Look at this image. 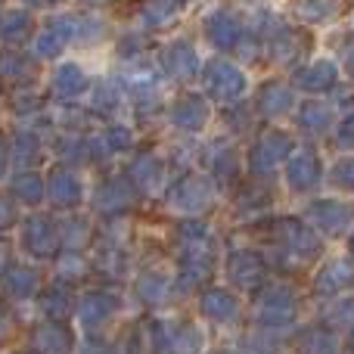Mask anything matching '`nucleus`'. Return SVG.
I'll use <instances>...</instances> for the list:
<instances>
[{
  "instance_id": "nucleus-7",
  "label": "nucleus",
  "mask_w": 354,
  "mask_h": 354,
  "mask_svg": "<svg viewBox=\"0 0 354 354\" xmlns=\"http://www.w3.org/2000/svg\"><path fill=\"white\" fill-rule=\"evenodd\" d=\"M289 103H292V93L286 87H268L264 91V109L268 112H283Z\"/></svg>"
},
{
  "instance_id": "nucleus-4",
  "label": "nucleus",
  "mask_w": 354,
  "mask_h": 354,
  "mask_svg": "<svg viewBox=\"0 0 354 354\" xmlns=\"http://www.w3.org/2000/svg\"><path fill=\"white\" fill-rule=\"evenodd\" d=\"M289 180L295 183L299 189L311 187L317 180V162L311 156H301V159H292V168H289Z\"/></svg>"
},
{
  "instance_id": "nucleus-9",
  "label": "nucleus",
  "mask_w": 354,
  "mask_h": 354,
  "mask_svg": "<svg viewBox=\"0 0 354 354\" xmlns=\"http://www.w3.org/2000/svg\"><path fill=\"white\" fill-rule=\"evenodd\" d=\"M62 187H59V199L62 202H66V199H78V183H75V177H66V174H62Z\"/></svg>"
},
{
  "instance_id": "nucleus-10",
  "label": "nucleus",
  "mask_w": 354,
  "mask_h": 354,
  "mask_svg": "<svg viewBox=\"0 0 354 354\" xmlns=\"http://www.w3.org/2000/svg\"><path fill=\"white\" fill-rule=\"evenodd\" d=\"M336 177L345 183V187H354V162H345V165H339Z\"/></svg>"
},
{
  "instance_id": "nucleus-8",
  "label": "nucleus",
  "mask_w": 354,
  "mask_h": 354,
  "mask_svg": "<svg viewBox=\"0 0 354 354\" xmlns=\"http://www.w3.org/2000/svg\"><path fill=\"white\" fill-rule=\"evenodd\" d=\"M339 224H345V212L336 205H324L320 208V227L324 230H336Z\"/></svg>"
},
{
  "instance_id": "nucleus-6",
  "label": "nucleus",
  "mask_w": 354,
  "mask_h": 354,
  "mask_svg": "<svg viewBox=\"0 0 354 354\" xmlns=\"http://www.w3.org/2000/svg\"><path fill=\"white\" fill-rule=\"evenodd\" d=\"M168 68L177 75H187V72H193L196 68V56L189 53L187 47H174L171 53H168Z\"/></svg>"
},
{
  "instance_id": "nucleus-5",
  "label": "nucleus",
  "mask_w": 354,
  "mask_h": 354,
  "mask_svg": "<svg viewBox=\"0 0 354 354\" xmlns=\"http://www.w3.org/2000/svg\"><path fill=\"white\" fill-rule=\"evenodd\" d=\"M301 84L305 87H330V84H336V68L330 66V62H317V66H311V68H305L301 72Z\"/></svg>"
},
{
  "instance_id": "nucleus-3",
  "label": "nucleus",
  "mask_w": 354,
  "mask_h": 354,
  "mask_svg": "<svg viewBox=\"0 0 354 354\" xmlns=\"http://www.w3.org/2000/svg\"><path fill=\"white\" fill-rule=\"evenodd\" d=\"M208 28H212V37L221 44V47H230V44L236 41V35H239L236 19L227 16V12H218V16L208 22Z\"/></svg>"
},
{
  "instance_id": "nucleus-11",
  "label": "nucleus",
  "mask_w": 354,
  "mask_h": 354,
  "mask_svg": "<svg viewBox=\"0 0 354 354\" xmlns=\"http://www.w3.org/2000/svg\"><path fill=\"white\" fill-rule=\"evenodd\" d=\"M339 137H342V140L345 143H354V115L348 118V122H345L342 124V134H339Z\"/></svg>"
},
{
  "instance_id": "nucleus-2",
  "label": "nucleus",
  "mask_w": 354,
  "mask_h": 354,
  "mask_svg": "<svg viewBox=\"0 0 354 354\" xmlns=\"http://www.w3.org/2000/svg\"><path fill=\"white\" fill-rule=\"evenodd\" d=\"M286 153H289V140L286 137H277V134H268L261 143H258V149H255V165L258 168H264V165H274V162H280V159H286Z\"/></svg>"
},
{
  "instance_id": "nucleus-1",
  "label": "nucleus",
  "mask_w": 354,
  "mask_h": 354,
  "mask_svg": "<svg viewBox=\"0 0 354 354\" xmlns=\"http://www.w3.org/2000/svg\"><path fill=\"white\" fill-rule=\"evenodd\" d=\"M208 87H212V93H218L221 100H230L243 91V75H239L230 62H214V66L208 68Z\"/></svg>"
}]
</instances>
